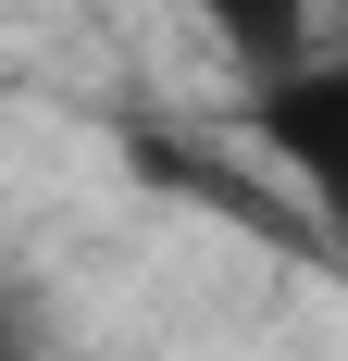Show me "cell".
Returning <instances> with one entry per match:
<instances>
[{
  "label": "cell",
  "instance_id": "1",
  "mask_svg": "<svg viewBox=\"0 0 348 361\" xmlns=\"http://www.w3.org/2000/svg\"><path fill=\"white\" fill-rule=\"evenodd\" d=\"M249 137H261V162L311 200V224L348 250V50H286V63H261L249 75Z\"/></svg>",
  "mask_w": 348,
  "mask_h": 361
},
{
  "label": "cell",
  "instance_id": "3",
  "mask_svg": "<svg viewBox=\"0 0 348 361\" xmlns=\"http://www.w3.org/2000/svg\"><path fill=\"white\" fill-rule=\"evenodd\" d=\"M0 361H13V312H0Z\"/></svg>",
  "mask_w": 348,
  "mask_h": 361
},
{
  "label": "cell",
  "instance_id": "2",
  "mask_svg": "<svg viewBox=\"0 0 348 361\" xmlns=\"http://www.w3.org/2000/svg\"><path fill=\"white\" fill-rule=\"evenodd\" d=\"M174 13H187V25H199L237 75L286 63V50H311V0H174Z\"/></svg>",
  "mask_w": 348,
  "mask_h": 361
}]
</instances>
